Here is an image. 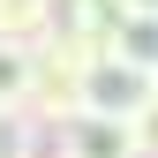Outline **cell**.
Segmentation results:
<instances>
[{
    "label": "cell",
    "mask_w": 158,
    "mask_h": 158,
    "mask_svg": "<svg viewBox=\"0 0 158 158\" xmlns=\"http://www.w3.org/2000/svg\"><path fill=\"white\" fill-rule=\"evenodd\" d=\"M151 90H158L151 75L128 68V60H113V53H98V60L83 68V113H113V121H128Z\"/></svg>",
    "instance_id": "1"
},
{
    "label": "cell",
    "mask_w": 158,
    "mask_h": 158,
    "mask_svg": "<svg viewBox=\"0 0 158 158\" xmlns=\"http://www.w3.org/2000/svg\"><path fill=\"white\" fill-rule=\"evenodd\" d=\"M53 158H135V135L113 113H68L53 128Z\"/></svg>",
    "instance_id": "2"
},
{
    "label": "cell",
    "mask_w": 158,
    "mask_h": 158,
    "mask_svg": "<svg viewBox=\"0 0 158 158\" xmlns=\"http://www.w3.org/2000/svg\"><path fill=\"white\" fill-rule=\"evenodd\" d=\"M106 53H113V60H128V68H143V75H158V8H121Z\"/></svg>",
    "instance_id": "3"
},
{
    "label": "cell",
    "mask_w": 158,
    "mask_h": 158,
    "mask_svg": "<svg viewBox=\"0 0 158 158\" xmlns=\"http://www.w3.org/2000/svg\"><path fill=\"white\" fill-rule=\"evenodd\" d=\"M53 38V0H0V45L38 53Z\"/></svg>",
    "instance_id": "4"
},
{
    "label": "cell",
    "mask_w": 158,
    "mask_h": 158,
    "mask_svg": "<svg viewBox=\"0 0 158 158\" xmlns=\"http://www.w3.org/2000/svg\"><path fill=\"white\" fill-rule=\"evenodd\" d=\"M0 158H53V128H45V121H30L23 106L0 113Z\"/></svg>",
    "instance_id": "5"
},
{
    "label": "cell",
    "mask_w": 158,
    "mask_h": 158,
    "mask_svg": "<svg viewBox=\"0 0 158 158\" xmlns=\"http://www.w3.org/2000/svg\"><path fill=\"white\" fill-rule=\"evenodd\" d=\"M30 98V53L23 45H0V113H15Z\"/></svg>",
    "instance_id": "6"
},
{
    "label": "cell",
    "mask_w": 158,
    "mask_h": 158,
    "mask_svg": "<svg viewBox=\"0 0 158 158\" xmlns=\"http://www.w3.org/2000/svg\"><path fill=\"white\" fill-rule=\"evenodd\" d=\"M128 135H135V158H158V90L128 113Z\"/></svg>",
    "instance_id": "7"
},
{
    "label": "cell",
    "mask_w": 158,
    "mask_h": 158,
    "mask_svg": "<svg viewBox=\"0 0 158 158\" xmlns=\"http://www.w3.org/2000/svg\"><path fill=\"white\" fill-rule=\"evenodd\" d=\"M151 83H158V75H151Z\"/></svg>",
    "instance_id": "8"
}]
</instances>
